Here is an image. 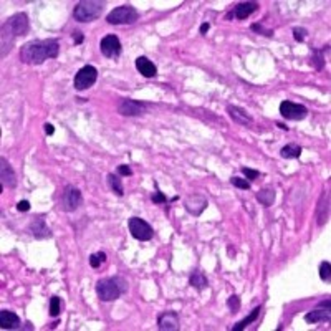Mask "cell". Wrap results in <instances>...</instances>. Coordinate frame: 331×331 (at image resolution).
Segmentation results:
<instances>
[{"instance_id": "1", "label": "cell", "mask_w": 331, "mask_h": 331, "mask_svg": "<svg viewBox=\"0 0 331 331\" xmlns=\"http://www.w3.org/2000/svg\"><path fill=\"white\" fill-rule=\"evenodd\" d=\"M60 43L57 38L32 40L20 48V62L25 65H41L48 58H57Z\"/></svg>"}, {"instance_id": "2", "label": "cell", "mask_w": 331, "mask_h": 331, "mask_svg": "<svg viewBox=\"0 0 331 331\" xmlns=\"http://www.w3.org/2000/svg\"><path fill=\"white\" fill-rule=\"evenodd\" d=\"M30 30V22L27 13L18 12L13 13L12 17H8L5 22L2 23V30H0V38H2V57L10 52L13 43L17 38L25 37Z\"/></svg>"}, {"instance_id": "3", "label": "cell", "mask_w": 331, "mask_h": 331, "mask_svg": "<svg viewBox=\"0 0 331 331\" xmlns=\"http://www.w3.org/2000/svg\"><path fill=\"white\" fill-rule=\"evenodd\" d=\"M126 282L119 277L113 278H101L96 283V293L101 301H114L126 292Z\"/></svg>"}, {"instance_id": "4", "label": "cell", "mask_w": 331, "mask_h": 331, "mask_svg": "<svg viewBox=\"0 0 331 331\" xmlns=\"http://www.w3.org/2000/svg\"><path fill=\"white\" fill-rule=\"evenodd\" d=\"M101 12H103V3L101 2L83 0V2H78L76 7L73 8V18L81 23L95 22L96 18H100Z\"/></svg>"}, {"instance_id": "5", "label": "cell", "mask_w": 331, "mask_h": 331, "mask_svg": "<svg viewBox=\"0 0 331 331\" xmlns=\"http://www.w3.org/2000/svg\"><path fill=\"white\" fill-rule=\"evenodd\" d=\"M138 18L139 12L133 5H119L108 13L106 22L111 23V25H131Z\"/></svg>"}, {"instance_id": "6", "label": "cell", "mask_w": 331, "mask_h": 331, "mask_svg": "<svg viewBox=\"0 0 331 331\" xmlns=\"http://www.w3.org/2000/svg\"><path fill=\"white\" fill-rule=\"evenodd\" d=\"M81 202H83L81 190L72 184L65 185L62 197H60V209L65 212H74L81 206Z\"/></svg>"}, {"instance_id": "7", "label": "cell", "mask_w": 331, "mask_h": 331, "mask_svg": "<svg viewBox=\"0 0 331 331\" xmlns=\"http://www.w3.org/2000/svg\"><path fill=\"white\" fill-rule=\"evenodd\" d=\"M98 80V70L93 67V65H85L83 68L78 70V73L74 74V90L83 91L91 88Z\"/></svg>"}, {"instance_id": "8", "label": "cell", "mask_w": 331, "mask_h": 331, "mask_svg": "<svg viewBox=\"0 0 331 331\" xmlns=\"http://www.w3.org/2000/svg\"><path fill=\"white\" fill-rule=\"evenodd\" d=\"M128 228L129 232H131V235L134 237L136 240H141V242H147L152 239V235H154V232H152V227L149 225V223L144 221V219H139V217H131L128 221Z\"/></svg>"}, {"instance_id": "9", "label": "cell", "mask_w": 331, "mask_h": 331, "mask_svg": "<svg viewBox=\"0 0 331 331\" xmlns=\"http://www.w3.org/2000/svg\"><path fill=\"white\" fill-rule=\"evenodd\" d=\"M280 114L290 121H301L306 118L308 110H306V106L293 103V101H283V103L280 105Z\"/></svg>"}, {"instance_id": "10", "label": "cell", "mask_w": 331, "mask_h": 331, "mask_svg": "<svg viewBox=\"0 0 331 331\" xmlns=\"http://www.w3.org/2000/svg\"><path fill=\"white\" fill-rule=\"evenodd\" d=\"M100 48H101V53H103L106 58H118L121 55L123 46H121V41L116 35H106L103 37V40H101Z\"/></svg>"}, {"instance_id": "11", "label": "cell", "mask_w": 331, "mask_h": 331, "mask_svg": "<svg viewBox=\"0 0 331 331\" xmlns=\"http://www.w3.org/2000/svg\"><path fill=\"white\" fill-rule=\"evenodd\" d=\"M330 318H331L330 300L321 301L318 308L305 315V321H306V323H311V325H315V323H328Z\"/></svg>"}, {"instance_id": "12", "label": "cell", "mask_w": 331, "mask_h": 331, "mask_svg": "<svg viewBox=\"0 0 331 331\" xmlns=\"http://www.w3.org/2000/svg\"><path fill=\"white\" fill-rule=\"evenodd\" d=\"M207 204H209L207 199L200 194H192V195H189V197H185V200H184L185 211H187L189 214H192V216H195V217H199L200 214L206 211Z\"/></svg>"}, {"instance_id": "13", "label": "cell", "mask_w": 331, "mask_h": 331, "mask_svg": "<svg viewBox=\"0 0 331 331\" xmlns=\"http://www.w3.org/2000/svg\"><path fill=\"white\" fill-rule=\"evenodd\" d=\"M0 181L3 187L13 189L17 185V174L5 157H0Z\"/></svg>"}, {"instance_id": "14", "label": "cell", "mask_w": 331, "mask_h": 331, "mask_svg": "<svg viewBox=\"0 0 331 331\" xmlns=\"http://www.w3.org/2000/svg\"><path fill=\"white\" fill-rule=\"evenodd\" d=\"M144 110H146V105L139 103V101H134V100H129V98L121 100L118 105V111L123 116H139L144 113Z\"/></svg>"}, {"instance_id": "15", "label": "cell", "mask_w": 331, "mask_h": 331, "mask_svg": "<svg viewBox=\"0 0 331 331\" xmlns=\"http://www.w3.org/2000/svg\"><path fill=\"white\" fill-rule=\"evenodd\" d=\"M157 326L162 331L179 330V315L176 311H166V313L157 316Z\"/></svg>"}, {"instance_id": "16", "label": "cell", "mask_w": 331, "mask_h": 331, "mask_svg": "<svg viewBox=\"0 0 331 331\" xmlns=\"http://www.w3.org/2000/svg\"><path fill=\"white\" fill-rule=\"evenodd\" d=\"M29 232L35 239H50L52 237V230H50V227L46 225V222L41 217L34 219L29 223Z\"/></svg>"}, {"instance_id": "17", "label": "cell", "mask_w": 331, "mask_h": 331, "mask_svg": "<svg viewBox=\"0 0 331 331\" xmlns=\"http://www.w3.org/2000/svg\"><path fill=\"white\" fill-rule=\"evenodd\" d=\"M227 113L232 118V121H234V123H237V124L250 126L252 123H254L252 116L247 113L244 108H239V106H227Z\"/></svg>"}, {"instance_id": "18", "label": "cell", "mask_w": 331, "mask_h": 331, "mask_svg": "<svg viewBox=\"0 0 331 331\" xmlns=\"http://www.w3.org/2000/svg\"><path fill=\"white\" fill-rule=\"evenodd\" d=\"M136 70L143 74L144 78H154L157 74L156 65L146 57H138L136 58Z\"/></svg>"}, {"instance_id": "19", "label": "cell", "mask_w": 331, "mask_h": 331, "mask_svg": "<svg viewBox=\"0 0 331 331\" xmlns=\"http://www.w3.org/2000/svg\"><path fill=\"white\" fill-rule=\"evenodd\" d=\"M0 326L3 330L20 328V318H18L17 313H13L10 310H2L0 311Z\"/></svg>"}, {"instance_id": "20", "label": "cell", "mask_w": 331, "mask_h": 331, "mask_svg": "<svg viewBox=\"0 0 331 331\" xmlns=\"http://www.w3.org/2000/svg\"><path fill=\"white\" fill-rule=\"evenodd\" d=\"M330 217V194L325 192L321 195L318 209H316V219H318V225H325Z\"/></svg>"}, {"instance_id": "21", "label": "cell", "mask_w": 331, "mask_h": 331, "mask_svg": "<svg viewBox=\"0 0 331 331\" xmlns=\"http://www.w3.org/2000/svg\"><path fill=\"white\" fill-rule=\"evenodd\" d=\"M258 10V3L257 2H242L239 3L235 8H234V15L235 18H239V20H245V18H249L252 13Z\"/></svg>"}, {"instance_id": "22", "label": "cell", "mask_w": 331, "mask_h": 331, "mask_svg": "<svg viewBox=\"0 0 331 331\" xmlns=\"http://www.w3.org/2000/svg\"><path fill=\"white\" fill-rule=\"evenodd\" d=\"M189 283H190V287H194L195 290H199V292L204 290V288H207V285H209L206 275H202L199 270L192 272V275H190V278H189Z\"/></svg>"}, {"instance_id": "23", "label": "cell", "mask_w": 331, "mask_h": 331, "mask_svg": "<svg viewBox=\"0 0 331 331\" xmlns=\"http://www.w3.org/2000/svg\"><path fill=\"white\" fill-rule=\"evenodd\" d=\"M301 154V147L298 146V144H287V146L282 147V151H280V156L283 157V159H296V157H300Z\"/></svg>"}, {"instance_id": "24", "label": "cell", "mask_w": 331, "mask_h": 331, "mask_svg": "<svg viewBox=\"0 0 331 331\" xmlns=\"http://www.w3.org/2000/svg\"><path fill=\"white\" fill-rule=\"evenodd\" d=\"M257 200L260 204H262L263 207H270L273 204V200H275V190L270 189V187L262 189L260 192H257Z\"/></svg>"}, {"instance_id": "25", "label": "cell", "mask_w": 331, "mask_h": 331, "mask_svg": "<svg viewBox=\"0 0 331 331\" xmlns=\"http://www.w3.org/2000/svg\"><path fill=\"white\" fill-rule=\"evenodd\" d=\"M108 185H110V189L113 190L116 195H119V197L124 194L123 181H121V177L118 174H108Z\"/></svg>"}, {"instance_id": "26", "label": "cell", "mask_w": 331, "mask_h": 331, "mask_svg": "<svg viewBox=\"0 0 331 331\" xmlns=\"http://www.w3.org/2000/svg\"><path fill=\"white\" fill-rule=\"evenodd\" d=\"M258 315H260V306H258V308H254V310H252V311H250V315L247 316V318L242 320V321H239V323H237L232 330H234V331H242L244 328H247V326H249L250 323H254V321L258 318Z\"/></svg>"}, {"instance_id": "27", "label": "cell", "mask_w": 331, "mask_h": 331, "mask_svg": "<svg viewBox=\"0 0 331 331\" xmlns=\"http://www.w3.org/2000/svg\"><path fill=\"white\" fill-rule=\"evenodd\" d=\"M105 262H106V254H105V252H98V254H91L90 255L91 268H100Z\"/></svg>"}, {"instance_id": "28", "label": "cell", "mask_w": 331, "mask_h": 331, "mask_svg": "<svg viewBox=\"0 0 331 331\" xmlns=\"http://www.w3.org/2000/svg\"><path fill=\"white\" fill-rule=\"evenodd\" d=\"M62 313V300L58 296H52L50 298V316H58Z\"/></svg>"}, {"instance_id": "29", "label": "cell", "mask_w": 331, "mask_h": 331, "mask_svg": "<svg viewBox=\"0 0 331 331\" xmlns=\"http://www.w3.org/2000/svg\"><path fill=\"white\" fill-rule=\"evenodd\" d=\"M320 278L323 282H330L331 280V265L330 262H321L320 265Z\"/></svg>"}, {"instance_id": "30", "label": "cell", "mask_w": 331, "mask_h": 331, "mask_svg": "<svg viewBox=\"0 0 331 331\" xmlns=\"http://www.w3.org/2000/svg\"><path fill=\"white\" fill-rule=\"evenodd\" d=\"M227 306L232 313H237V311L240 310V298L237 295H230L228 296V300H227Z\"/></svg>"}, {"instance_id": "31", "label": "cell", "mask_w": 331, "mask_h": 331, "mask_svg": "<svg viewBox=\"0 0 331 331\" xmlns=\"http://www.w3.org/2000/svg\"><path fill=\"white\" fill-rule=\"evenodd\" d=\"M242 174L245 176V179L249 181V183H252V181L258 179L260 172H258V171H255V169H250V167H242Z\"/></svg>"}, {"instance_id": "32", "label": "cell", "mask_w": 331, "mask_h": 331, "mask_svg": "<svg viewBox=\"0 0 331 331\" xmlns=\"http://www.w3.org/2000/svg\"><path fill=\"white\" fill-rule=\"evenodd\" d=\"M230 183H232V185H235V187H239V189H244V190L250 189V183L247 179H242V177H232Z\"/></svg>"}, {"instance_id": "33", "label": "cell", "mask_w": 331, "mask_h": 331, "mask_svg": "<svg viewBox=\"0 0 331 331\" xmlns=\"http://www.w3.org/2000/svg\"><path fill=\"white\" fill-rule=\"evenodd\" d=\"M250 29L254 30V32H257V34L265 35V37H273V30L265 29V27H263V25H260V23H254V25L250 27Z\"/></svg>"}, {"instance_id": "34", "label": "cell", "mask_w": 331, "mask_h": 331, "mask_svg": "<svg viewBox=\"0 0 331 331\" xmlns=\"http://www.w3.org/2000/svg\"><path fill=\"white\" fill-rule=\"evenodd\" d=\"M311 63L315 65V68L316 70H321L325 67V60H323V57H321V52H318V50H315V57L311 58Z\"/></svg>"}, {"instance_id": "35", "label": "cell", "mask_w": 331, "mask_h": 331, "mask_svg": "<svg viewBox=\"0 0 331 331\" xmlns=\"http://www.w3.org/2000/svg\"><path fill=\"white\" fill-rule=\"evenodd\" d=\"M306 35H308V32L305 29H301V27H296V29H293V37H295L296 41H305Z\"/></svg>"}, {"instance_id": "36", "label": "cell", "mask_w": 331, "mask_h": 331, "mask_svg": "<svg viewBox=\"0 0 331 331\" xmlns=\"http://www.w3.org/2000/svg\"><path fill=\"white\" fill-rule=\"evenodd\" d=\"M151 200H152V202H154V204H166V202H167L166 195H164V194H162V192H161V190H159V189H157V190H156V192H154V194H152V195H151Z\"/></svg>"}, {"instance_id": "37", "label": "cell", "mask_w": 331, "mask_h": 331, "mask_svg": "<svg viewBox=\"0 0 331 331\" xmlns=\"http://www.w3.org/2000/svg\"><path fill=\"white\" fill-rule=\"evenodd\" d=\"M118 176H133V169L128 164L118 166Z\"/></svg>"}, {"instance_id": "38", "label": "cell", "mask_w": 331, "mask_h": 331, "mask_svg": "<svg viewBox=\"0 0 331 331\" xmlns=\"http://www.w3.org/2000/svg\"><path fill=\"white\" fill-rule=\"evenodd\" d=\"M17 209L20 212H27V211H30V202L29 200H20V202L17 204Z\"/></svg>"}, {"instance_id": "39", "label": "cell", "mask_w": 331, "mask_h": 331, "mask_svg": "<svg viewBox=\"0 0 331 331\" xmlns=\"http://www.w3.org/2000/svg\"><path fill=\"white\" fill-rule=\"evenodd\" d=\"M73 37H74V43L76 45L83 43V40H85V37H83L81 32H73Z\"/></svg>"}, {"instance_id": "40", "label": "cell", "mask_w": 331, "mask_h": 331, "mask_svg": "<svg viewBox=\"0 0 331 331\" xmlns=\"http://www.w3.org/2000/svg\"><path fill=\"white\" fill-rule=\"evenodd\" d=\"M45 133H46V136H52V134L55 133V128H53V124L46 123V124H45Z\"/></svg>"}, {"instance_id": "41", "label": "cell", "mask_w": 331, "mask_h": 331, "mask_svg": "<svg viewBox=\"0 0 331 331\" xmlns=\"http://www.w3.org/2000/svg\"><path fill=\"white\" fill-rule=\"evenodd\" d=\"M209 29H211V25H209V23H202V25H200V34L206 35L209 32Z\"/></svg>"}, {"instance_id": "42", "label": "cell", "mask_w": 331, "mask_h": 331, "mask_svg": "<svg viewBox=\"0 0 331 331\" xmlns=\"http://www.w3.org/2000/svg\"><path fill=\"white\" fill-rule=\"evenodd\" d=\"M277 126H278V128H280V129H285V131H287V129H288V128H287V126H285V124H282V123H278Z\"/></svg>"}]
</instances>
